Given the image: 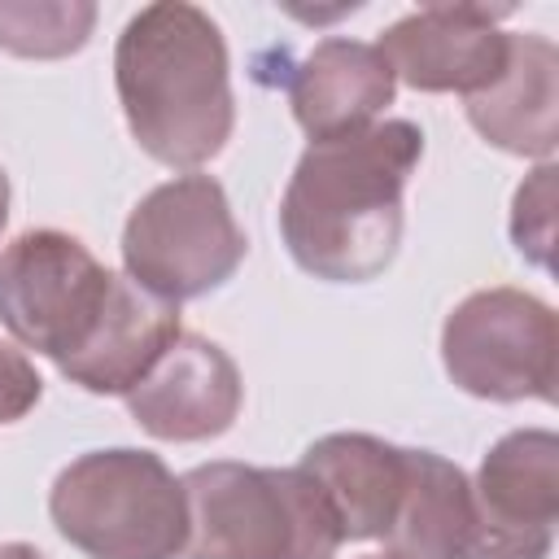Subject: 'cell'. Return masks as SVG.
I'll list each match as a JSON object with an SVG mask.
<instances>
[{
    "mask_svg": "<svg viewBox=\"0 0 559 559\" xmlns=\"http://www.w3.org/2000/svg\"><path fill=\"white\" fill-rule=\"evenodd\" d=\"M39 393H44V380H39L35 362L17 345L0 341V424L26 419L39 402Z\"/></svg>",
    "mask_w": 559,
    "mask_h": 559,
    "instance_id": "e0dca14e",
    "label": "cell"
},
{
    "mask_svg": "<svg viewBox=\"0 0 559 559\" xmlns=\"http://www.w3.org/2000/svg\"><path fill=\"white\" fill-rule=\"evenodd\" d=\"M4 223H9V175L0 166V231H4Z\"/></svg>",
    "mask_w": 559,
    "mask_h": 559,
    "instance_id": "d6986e66",
    "label": "cell"
},
{
    "mask_svg": "<svg viewBox=\"0 0 559 559\" xmlns=\"http://www.w3.org/2000/svg\"><path fill=\"white\" fill-rule=\"evenodd\" d=\"M96 4L87 0H0V48L31 61H57L92 39Z\"/></svg>",
    "mask_w": 559,
    "mask_h": 559,
    "instance_id": "9a60e30c",
    "label": "cell"
},
{
    "mask_svg": "<svg viewBox=\"0 0 559 559\" xmlns=\"http://www.w3.org/2000/svg\"><path fill=\"white\" fill-rule=\"evenodd\" d=\"M57 533L87 559H179L188 502L179 476L135 445L87 450L48 489Z\"/></svg>",
    "mask_w": 559,
    "mask_h": 559,
    "instance_id": "277c9868",
    "label": "cell"
},
{
    "mask_svg": "<svg viewBox=\"0 0 559 559\" xmlns=\"http://www.w3.org/2000/svg\"><path fill=\"white\" fill-rule=\"evenodd\" d=\"M297 467L323 489L345 542H384L406 489V445L371 432H328L306 445Z\"/></svg>",
    "mask_w": 559,
    "mask_h": 559,
    "instance_id": "7c38bea8",
    "label": "cell"
},
{
    "mask_svg": "<svg viewBox=\"0 0 559 559\" xmlns=\"http://www.w3.org/2000/svg\"><path fill=\"white\" fill-rule=\"evenodd\" d=\"M397 79L376 44L328 35L288 74V105L310 140H332L380 122Z\"/></svg>",
    "mask_w": 559,
    "mask_h": 559,
    "instance_id": "8fae6325",
    "label": "cell"
},
{
    "mask_svg": "<svg viewBox=\"0 0 559 559\" xmlns=\"http://www.w3.org/2000/svg\"><path fill=\"white\" fill-rule=\"evenodd\" d=\"M122 280L79 236L31 227L0 249V323L22 349L70 371L105 332Z\"/></svg>",
    "mask_w": 559,
    "mask_h": 559,
    "instance_id": "5b68a950",
    "label": "cell"
},
{
    "mask_svg": "<svg viewBox=\"0 0 559 559\" xmlns=\"http://www.w3.org/2000/svg\"><path fill=\"white\" fill-rule=\"evenodd\" d=\"M472 528L476 507L467 472L437 450L406 445V489L384 533V550L397 559H463Z\"/></svg>",
    "mask_w": 559,
    "mask_h": 559,
    "instance_id": "5bb4252c",
    "label": "cell"
},
{
    "mask_svg": "<svg viewBox=\"0 0 559 559\" xmlns=\"http://www.w3.org/2000/svg\"><path fill=\"white\" fill-rule=\"evenodd\" d=\"M511 4H424L380 35V57L393 79L415 92H485L511 57V35L498 22Z\"/></svg>",
    "mask_w": 559,
    "mask_h": 559,
    "instance_id": "9c48e42d",
    "label": "cell"
},
{
    "mask_svg": "<svg viewBox=\"0 0 559 559\" xmlns=\"http://www.w3.org/2000/svg\"><path fill=\"white\" fill-rule=\"evenodd\" d=\"M419 157L424 131L406 118L310 140L280 197L288 258L328 284H367L384 275L402 245L406 183Z\"/></svg>",
    "mask_w": 559,
    "mask_h": 559,
    "instance_id": "6da1fadb",
    "label": "cell"
},
{
    "mask_svg": "<svg viewBox=\"0 0 559 559\" xmlns=\"http://www.w3.org/2000/svg\"><path fill=\"white\" fill-rule=\"evenodd\" d=\"M249 253L214 175L188 170L135 201L122 227V266L153 297L179 306L223 288Z\"/></svg>",
    "mask_w": 559,
    "mask_h": 559,
    "instance_id": "8992f818",
    "label": "cell"
},
{
    "mask_svg": "<svg viewBox=\"0 0 559 559\" xmlns=\"http://www.w3.org/2000/svg\"><path fill=\"white\" fill-rule=\"evenodd\" d=\"M188 537L179 559H332L341 524L301 467L201 463L179 476Z\"/></svg>",
    "mask_w": 559,
    "mask_h": 559,
    "instance_id": "3957f363",
    "label": "cell"
},
{
    "mask_svg": "<svg viewBox=\"0 0 559 559\" xmlns=\"http://www.w3.org/2000/svg\"><path fill=\"white\" fill-rule=\"evenodd\" d=\"M362 559H397V555H389V550H384V555H362Z\"/></svg>",
    "mask_w": 559,
    "mask_h": 559,
    "instance_id": "ffe728a7",
    "label": "cell"
},
{
    "mask_svg": "<svg viewBox=\"0 0 559 559\" xmlns=\"http://www.w3.org/2000/svg\"><path fill=\"white\" fill-rule=\"evenodd\" d=\"M476 528L463 559H550L559 520V437L515 428L489 445L472 480Z\"/></svg>",
    "mask_w": 559,
    "mask_h": 559,
    "instance_id": "ba28073f",
    "label": "cell"
},
{
    "mask_svg": "<svg viewBox=\"0 0 559 559\" xmlns=\"http://www.w3.org/2000/svg\"><path fill=\"white\" fill-rule=\"evenodd\" d=\"M0 559H48V555L26 542H0Z\"/></svg>",
    "mask_w": 559,
    "mask_h": 559,
    "instance_id": "ac0fdd59",
    "label": "cell"
},
{
    "mask_svg": "<svg viewBox=\"0 0 559 559\" xmlns=\"http://www.w3.org/2000/svg\"><path fill=\"white\" fill-rule=\"evenodd\" d=\"M245 402V380L231 354L201 336V332H179L162 358L144 371V380L127 393L131 419L157 437V441H210L223 437Z\"/></svg>",
    "mask_w": 559,
    "mask_h": 559,
    "instance_id": "30bf717a",
    "label": "cell"
},
{
    "mask_svg": "<svg viewBox=\"0 0 559 559\" xmlns=\"http://www.w3.org/2000/svg\"><path fill=\"white\" fill-rule=\"evenodd\" d=\"M559 114V52L546 35H511L507 70L476 96H467V122L480 140L511 157L555 153Z\"/></svg>",
    "mask_w": 559,
    "mask_h": 559,
    "instance_id": "4fadbf2b",
    "label": "cell"
},
{
    "mask_svg": "<svg viewBox=\"0 0 559 559\" xmlns=\"http://www.w3.org/2000/svg\"><path fill=\"white\" fill-rule=\"evenodd\" d=\"M555 162H542L524 175L511 201V240L533 266H550L555 249Z\"/></svg>",
    "mask_w": 559,
    "mask_h": 559,
    "instance_id": "2e32d148",
    "label": "cell"
},
{
    "mask_svg": "<svg viewBox=\"0 0 559 559\" xmlns=\"http://www.w3.org/2000/svg\"><path fill=\"white\" fill-rule=\"evenodd\" d=\"M555 310L524 288L467 293L441 323L445 376L485 402H555Z\"/></svg>",
    "mask_w": 559,
    "mask_h": 559,
    "instance_id": "52a82bcc",
    "label": "cell"
},
{
    "mask_svg": "<svg viewBox=\"0 0 559 559\" xmlns=\"http://www.w3.org/2000/svg\"><path fill=\"white\" fill-rule=\"evenodd\" d=\"M114 87L135 144L170 170L214 162L236 131L227 39L197 4L157 0L131 13L114 48Z\"/></svg>",
    "mask_w": 559,
    "mask_h": 559,
    "instance_id": "7a4b0ae2",
    "label": "cell"
}]
</instances>
